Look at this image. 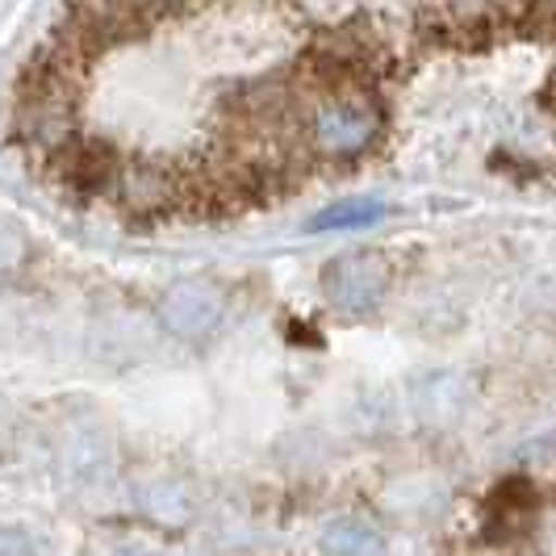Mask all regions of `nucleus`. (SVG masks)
<instances>
[{"label": "nucleus", "mask_w": 556, "mask_h": 556, "mask_svg": "<svg viewBox=\"0 0 556 556\" xmlns=\"http://www.w3.org/2000/svg\"><path fill=\"white\" fill-rule=\"evenodd\" d=\"M309 160H356L381 139V105L368 84H334L309 97L302 117Z\"/></svg>", "instance_id": "f257e3e1"}, {"label": "nucleus", "mask_w": 556, "mask_h": 556, "mask_svg": "<svg viewBox=\"0 0 556 556\" xmlns=\"http://www.w3.org/2000/svg\"><path fill=\"white\" fill-rule=\"evenodd\" d=\"M323 285H327V298H331V306L339 314L361 318V314H368V309L386 298V289H390V264L377 251H352V255H339L334 264H327Z\"/></svg>", "instance_id": "f03ea898"}, {"label": "nucleus", "mask_w": 556, "mask_h": 556, "mask_svg": "<svg viewBox=\"0 0 556 556\" xmlns=\"http://www.w3.org/2000/svg\"><path fill=\"white\" fill-rule=\"evenodd\" d=\"M386 214V205L381 201H368V197H356V201H339L331 205L323 218H318V230H327V226H361V223H372V218H381Z\"/></svg>", "instance_id": "7ed1b4c3"}]
</instances>
